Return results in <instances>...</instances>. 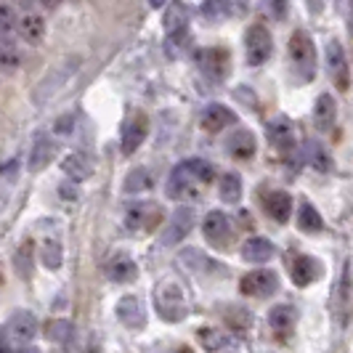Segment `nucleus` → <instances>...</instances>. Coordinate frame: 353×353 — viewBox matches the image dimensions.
<instances>
[{
	"label": "nucleus",
	"instance_id": "f257e3e1",
	"mask_svg": "<svg viewBox=\"0 0 353 353\" xmlns=\"http://www.w3.org/2000/svg\"><path fill=\"white\" fill-rule=\"evenodd\" d=\"M154 308L165 321H181L189 314V295L186 287L176 276H168L154 287Z\"/></svg>",
	"mask_w": 353,
	"mask_h": 353
},
{
	"label": "nucleus",
	"instance_id": "f03ea898",
	"mask_svg": "<svg viewBox=\"0 0 353 353\" xmlns=\"http://www.w3.org/2000/svg\"><path fill=\"white\" fill-rule=\"evenodd\" d=\"M290 59H292V67L301 80L311 83L316 77V46H314V37L305 30H295L290 37Z\"/></svg>",
	"mask_w": 353,
	"mask_h": 353
},
{
	"label": "nucleus",
	"instance_id": "7ed1b4c3",
	"mask_svg": "<svg viewBox=\"0 0 353 353\" xmlns=\"http://www.w3.org/2000/svg\"><path fill=\"white\" fill-rule=\"evenodd\" d=\"M274 53V37L263 24H250L245 32V59L250 67H261Z\"/></svg>",
	"mask_w": 353,
	"mask_h": 353
},
{
	"label": "nucleus",
	"instance_id": "20e7f679",
	"mask_svg": "<svg viewBox=\"0 0 353 353\" xmlns=\"http://www.w3.org/2000/svg\"><path fill=\"white\" fill-rule=\"evenodd\" d=\"M202 234L215 250H226L234 242V226L231 218L221 210H210L202 221Z\"/></svg>",
	"mask_w": 353,
	"mask_h": 353
},
{
	"label": "nucleus",
	"instance_id": "39448f33",
	"mask_svg": "<svg viewBox=\"0 0 353 353\" xmlns=\"http://www.w3.org/2000/svg\"><path fill=\"white\" fill-rule=\"evenodd\" d=\"M162 218H165V212L157 202H133L125 210V226L133 231H149L157 229Z\"/></svg>",
	"mask_w": 353,
	"mask_h": 353
},
{
	"label": "nucleus",
	"instance_id": "423d86ee",
	"mask_svg": "<svg viewBox=\"0 0 353 353\" xmlns=\"http://www.w3.org/2000/svg\"><path fill=\"white\" fill-rule=\"evenodd\" d=\"M279 290V276L276 271L271 268H258V271H250L239 279V292L250 295V298H268Z\"/></svg>",
	"mask_w": 353,
	"mask_h": 353
},
{
	"label": "nucleus",
	"instance_id": "0eeeda50",
	"mask_svg": "<svg viewBox=\"0 0 353 353\" xmlns=\"http://www.w3.org/2000/svg\"><path fill=\"white\" fill-rule=\"evenodd\" d=\"M327 72H330L337 90L345 93L351 88V67H348V56H345V48L340 46V40L327 43Z\"/></svg>",
	"mask_w": 353,
	"mask_h": 353
},
{
	"label": "nucleus",
	"instance_id": "6e6552de",
	"mask_svg": "<svg viewBox=\"0 0 353 353\" xmlns=\"http://www.w3.org/2000/svg\"><path fill=\"white\" fill-rule=\"evenodd\" d=\"M194 221H196L194 208H189V205L178 208V210L170 215L168 229L162 231V245H178V242H183V239L189 236V231L194 229Z\"/></svg>",
	"mask_w": 353,
	"mask_h": 353
},
{
	"label": "nucleus",
	"instance_id": "1a4fd4ad",
	"mask_svg": "<svg viewBox=\"0 0 353 353\" xmlns=\"http://www.w3.org/2000/svg\"><path fill=\"white\" fill-rule=\"evenodd\" d=\"M199 181H196L192 173H189V168L181 162V165H176L173 168V173H170V178H168V196L170 199H192V196L199 194Z\"/></svg>",
	"mask_w": 353,
	"mask_h": 353
},
{
	"label": "nucleus",
	"instance_id": "9d476101",
	"mask_svg": "<svg viewBox=\"0 0 353 353\" xmlns=\"http://www.w3.org/2000/svg\"><path fill=\"white\" fill-rule=\"evenodd\" d=\"M196 61H199V67L202 72L210 77V80H223L231 70V56L226 48H202V51L196 53Z\"/></svg>",
	"mask_w": 353,
	"mask_h": 353
},
{
	"label": "nucleus",
	"instance_id": "9b49d317",
	"mask_svg": "<svg viewBox=\"0 0 353 353\" xmlns=\"http://www.w3.org/2000/svg\"><path fill=\"white\" fill-rule=\"evenodd\" d=\"M37 330H40V324H37V319L32 316L30 311H17L14 316L8 319V324H6L8 340H17L19 345L32 343L37 337Z\"/></svg>",
	"mask_w": 353,
	"mask_h": 353
},
{
	"label": "nucleus",
	"instance_id": "f8f14e48",
	"mask_svg": "<svg viewBox=\"0 0 353 353\" xmlns=\"http://www.w3.org/2000/svg\"><path fill=\"white\" fill-rule=\"evenodd\" d=\"M46 32H48V21L40 11H24L19 17L17 37H21L27 46H40L46 40Z\"/></svg>",
	"mask_w": 353,
	"mask_h": 353
},
{
	"label": "nucleus",
	"instance_id": "ddd939ff",
	"mask_svg": "<svg viewBox=\"0 0 353 353\" xmlns=\"http://www.w3.org/2000/svg\"><path fill=\"white\" fill-rule=\"evenodd\" d=\"M268 327H271V332L279 337V340L292 337L295 327H298V311L292 305H284V303L282 305H274L268 311Z\"/></svg>",
	"mask_w": 353,
	"mask_h": 353
},
{
	"label": "nucleus",
	"instance_id": "4468645a",
	"mask_svg": "<svg viewBox=\"0 0 353 353\" xmlns=\"http://www.w3.org/2000/svg\"><path fill=\"white\" fill-rule=\"evenodd\" d=\"M117 319L128 330H143L146 327V308L136 295H125L117 303Z\"/></svg>",
	"mask_w": 353,
	"mask_h": 353
},
{
	"label": "nucleus",
	"instance_id": "2eb2a0df",
	"mask_svg": "<svg viewBox=\"0 0 353 353\" xmlns=\"http://www.w3.org/2000/svg\"><path fill=\"white\" fill-rule=\"evenodd\" d=\"M226 152H229L234 159H250L258 152V139H255V133L248 130V128H236L229 139H226Z\"/></svg>",
	"mask_w": 353,
	"mask_h": 353
},
{
	"label": "nucleus",
	"instance_id": "dca6fc26",
	"mask_svg": "<svg viewBox=\"0 0 353 353\" xmlns=\"http://www.w3.org/2000/svg\"><path fill=\"white\" fill-rule=\"evenodd\" d=\"M265 133H268V141L274 143L276 149H292L295 146V128H292V120L284 117V114L268 120Z\"/></svg>",
	"mask_w": 353,
	"mask_h": 353
},
{
	"label": "nucleus",
	"instance_id": "f3484780",
	"mask_svg": "<svg viewBox=\"0 0 353 353\" xmlns=\"http://www.w3.org/2000/svg\"><path fill=\"white\" fill-rule=\"evenodd\" d=\"M321 271H324V265L314 255H298L290 274H292V282L298 287H308V284H314L321 276Z\"/></svg>",
	"mask_w": 353,
	"mask_h": 353
},
{
	"label": "nucleus",
	"instance_id": "a211bd4d",
	"mask_svg": "<svg viewBox=\"0 0 353 353\" xmlns=\"http://www.w3.org/2000/svg\"><path fill=\"white\" fill-rule=\"evenodd\" d=\"M234 123H236V114L223 104H210L205 106V112H202V128L208 133H221V130H226Z\"/></svg>",
	"mask_w": 353,
	"mask_h": 353
},
{
	"label": "nucleus",
	"instance_id": "6ab92c4d",
	"mask_svg": "<svg viewBox=\"0 0 353 353\" xmlns=\"http://www.w3.org/2000/svg\"><path fill=\"white\" fill-rule=\"evenodd\" d=\"M149 133V123L143 114H136L130 123H125L123 128V154H136V149L146 141Z\"/></svg>",
	"mask_w": 353,
	"mask_h": 353
},
{
	"label": "nucleus",
	"instance_id": "aec40b11",
	"mask_svg": "<svg viewBox=\"0 0 353 353\" xmlns=\"http://www.w3.org/2000/svg\"><path fill=\"white\" fill-rule=\"evenodd\" d=\"M242 261H248V263H268L271 258H274V242L271 239H265V236H252L248 239L245 245H242Z\"/></svg>",
	"mask_w": 353,
	"mask_h": 353
},
{
	"label": "nucleus",
	"instance_id": "412c9836",
	"mask_svg": "<svg viewBox=\"0 0 353 353\" xmlns=\"http://www.w3.org/2000/svg\"><path fill=\"white\" fill-rule=\"evenodd\" d=\"M263 208L276 223H287L292 215V196H290V192H268L263 199Z\"/></svg>",
	"mask_w": 353,
	"mask_h": 353
},
{
	"label": "nucleus",
	"instance_id": "4be33fe9",
	"mask_svg": "<svg viewBox=\"0 0 353 353\" xmlns=\"http://www.w3.org/2000/svg\"><path fill=\"white\" fill-rule=\"evenodd\" d=\"M106 276L117 284H128L139 276V265H136L133 258H128V255H114L109 261V265H106Z\"/></svg>",
	"mask_w": 353,
	"mask_h": 353
},
{
	"label": "nucleus",
	"instance_id": "5701e85b",
	"mask_svg": "<svg viewBox=\"0 0 353 353\" xmlns=\"http://www.w3.org/2000/svg\"><path fill=\"white\" fill-rule=\"evenodd\" d=\"M196 340H199V345L205 351H231V348H239V343H234L231 335L215 330V327H202L196 332Z\"/></svg>",
	"mask_w": 353,
	"mask_h": 353
},
{
	"label": "nucleus",
	"instance_id": "b1692460",
	"mask_svg": "<svg viewBox=\"0 0 353 353\" xmlns=\"http://www.w3.org/2000/svg\"><path fill=\"white\" fill-rule=\"evenodd\" d=\"M337 120V104L330 93H321L314 104V123L319 130H332V125Z\"/></svg>",
	"mask_w": 353,
	"mask_h": 353
},
{
	"label": "nucleus",
	"instance_id": "393cba45",
	"mask_svg": "<svg viewBox=\"0 0 353 353\" xmlns=\"http://www.w3.org/2000/svg\"><path fill=\"white\" fill-rule=\"evenodd\" d=\"M348 301H351V263H343V274L335 284V295H332V311L335 316H343L348 311Z\"/></svg>",
	"mask_w": 353,
	"mask_h": 353
},
{
	"label": "nucleus",
	"instance_id": "a878e982",
	"mask_svg": "<svg viewBox=\"0 0 353 353\" xmlns=\"http://www.w3.org/2000/svg\"><path fill=\"white\" fill-rule=\"evenodd\" d=\"M61 170H64V176L74 181V183H80V181H88L90 173H93V168H90V162L83 154H67L64 162H61Z\"/></svg>",
	"mask_w": 353,
	"mask_h": 353
},
{
	"label": "nucleus",
	"instance_id": "bb28decb",
	"mask_svg": "<svg viewBox=\"0 0 353 353\" xmlns=\"http://www.w3.org/2000/svg\"><path fill=\"white\" fill-rule=\"evenodd\" d=\"M53 157H56V143H53V139H48V136L37 139L35 146H32V154H30V170H43Z\"/></svg>",
	"mask_w": 353,
	"mask_h": 353
},
{
	"label": "nucleus",
	"instance_id": "cd10ccee",
	"mask_svg": "<svg viewBox=\"0 0 353 353\" xmlns=\"http://www.w3.org/2000/svg\"><path fill=\"white\" fill-rule=\"evenodd\" d=\"M242 192H245V186H242V176H236V173H226V176H221L218 194H221V199H223L226 205H236V202H242Z\"/></svg>",
	"mask_w": 353,
	"mask_h": 353
},
{
	"label": "nucleus",
	"instance_id": "c85d7f7f",
	"mask_svg": "<svg viewBox=\"0 0 353 353\" xmlns=\"http://www.w3.org/2000/svg\"><path fill=\"white\" fill-rule=\"evenodd\" d=\"M154 186V176L149 168H136L125 176V192L128 194H139V192H149Z\"/></svg>",
	"mask_w": 353,
	"mask_h": 353
},
{
	"label": "nucleus",
	"instance_id": "c756f323",
	"mask_svg": "<svg viewBox=\"0 0 353 353\" xmlns=\"http://www.w3.org/2000/svg\"><path fill=\"white\" fill-rule=\"evenodd\" d=\"M298 226H301L305 234H319V231L324 229V221H321V215L319 210L311 205V202H301V210H298Z\"/></svg>",
	"mask_w": 353,
	"mask_h": 353
},
{
	"label": "nucleus",
	"instance_id": "7c9ffc66",
	"mask_svg": "<svg viewBox=\"0 0 353 353\" xmlns=\"http://www.w3.org/2000/svg\"><path fill=\"white\" fill-rule=\"evenodd\" d=\"M21 67V56H19L17 46L6 37H0V72L3 74H14Z\"/></svg>",
	"mask_w": 353,
	"mask_h": 353
},
{
	"label": "nucleus",
	"instance_id": "2f4dec72",
	"mask_svg": "<svg viewBox=\"0 0 353 353\" xmlns=\"http://www.w3.org/2000/svg\"><path fill=\"white\" fill-rule=\"evenodd\" d=\"M19 32V14L14 6L8 3H0V37L6 40H14Z\"/></svg>",
	"mask_w": 353,
	"mask_h": 353
},
{
	"label": "nucleus",
	"instance_id": "473e14b6",
	"mask_svg": "<svg viewBox=\"0 0 353 353\" xmlns=\"http://www.w3.org/2000/svg\"><path fill=\"white\" fill-rule=\"evenodd\" d=\"M40 258H43V265H46V268L56 271V268L61 265V261H64V250H61V245H59L56 239H46L43 248H40Z\"/></svg>",
	"mask_w": 353,
	"mask_h": 353
},
{
	"label": "nucleus",
	"instance_id": "72a5a7b5",
	"mask_svg": "<svg viewBox=\"0 0 353 353\" xmlns=\"http://www.w3.org/2000/svg\"><path fill=\"white\" fill-rule=\"evenodd\" d=\"M305 154L311 157L314 162V168H316L319 173H327V170H332V159L327 154V149L321 146L319 141H308L305 143Z\"/></svg>",
	"mask_w": 353,
	"mask_h": 353
},
{
	"label": "nucleus",
	"instance_id": "f704fd0d",
	"mask_svg": "<svg viewBox=\"0 0 353 353\" xmlns=\"http://www.w3.org/2000/svg\"><path fill=\"white\" fill-rule=\"evenodd\" d=\"M183 165L189 168V173L199 181V183H210L212 178H215V170H212V165L208 159H183Z\"/></svg>",
	"mask_w": 353,
	"mask_h": 353
},
{
	"label": "nucleus",
	"instance_id": "c9c22d12",
	"mask_svg": "<svg viewBox=\"0 0 353 353\" xmlns=\"http://www.w3.org/2000/svg\"><path fill=\"white\" fill-rule=\"evenodd\" d=\"M46 332H48V337L56 340V343H67L72 337V324L64 321V319H53V321L46 324Z\"/></svg>",
	"mask_w": 353,
	"mask_h": 353
},
{
	"label": "nucleus",
	"instance_id": "e433bc0d",
	"mask_svg": "<svg viewBox=\"0 0 353 353\" xmlns=\"http://www.w3.org/2000/svg\"><path fill=\"white\" fill-rule=\"evenodd\" d=\"M186 24H189V19H186V8H183L181 3H173V6L168 8V14H165V30L170 32V30L186 27Z\"/></svg>",
	"mask_w": 353,
	"mask_h": 353
},
{
	"label": "nucleus",
	"instance_id": "4c0bfd02",
	"mask_svg": "<svg viewBox=\"0 0 353 353\" xmlns=\"http://www.w3.org/2000/svg\"><path fill=\"white\" fill-rule=\"evenodd\" d=\"M231 327H234V332H242V330H248L250 324H252V316H250L248 308H231V314L226 316Z\"/></svg>",
	"mask_w": 353,
	"mask_h": 353
},
{
	"label": "nucleus",
	"instance_id": "58836bf2",
	"mask_svg": "<svg viewBox=\"0 0 353 353\" xmlns=\"http://www.w3.org/2000/svg\"><path fill=\"white\" fill-rule=\"evenodd\" d=\"M17 265H19V274H24V276H30V274H32V263H30V245L19 248Z\"/></svg>",
	"mask_w": 353,
	"mask_h": 353
},
{
	"label": "nucleus",
	"instance_id": "ea45409f",
	"mask_svg": "<svg viewBox=\"0 0 353 353\" xmlns=\"http://www.w3.org/2000/svg\"><path fill=\"white\" fill-rule=\"evenodd\" d=\"M265 6H268V14L274 19H284L287 17V8H290L287 0H265Z\"/></svg>",
	"mask_w": 353,
	"mask_h": 353
},
{
	"label": "nucleus",
	"instance_id": "a19ab883",
	"mask_svg": "<svg viewBox=\"0 0 353 353\" xmlns=\"http://www.w3.org/2000/svg\"><path fill=\"white\" fill-rule=\"evenodd\" d=\"M205 14L210 19H218L221 14H229V11H226V0H208V3H205Z\"/></svg>",
	"mask_w": 353,
	"mask_h": 353
},
{
	"label": "nucleus",
	"instance_id": "79ce46f5",
	"mask_svg": "<svg viewBox=\"0 0 353 353\" xmlns=\"http://www.w3.org/2000/svg\"><path fill=\"white\" fill-rule=\"evenodd\" d=\"M72 128H74V114H61L59 120H56V125H53V130L61 136H67V133H72Z\"/></svg>",
	"mask_w": 353,
	"mask_h": 353
},
{
	"label": "nucleus",
	"instance_id": "37998d69",
	"mask_svg": "<svg viewBox=\"0 0 353 353\" xmlns=\"http://www.w3.org/2000/svg\"><path fill=\"white\" fill-rule=\"evenodd\" d=\"M35 3H40V6H43V11H56V8H59L64 0H35Z\"/></svg>",
	"mask_w": 353,
	"mask_h": 353
},
{
	"label": "nucleus",
	"instance_id": "c03bdc74",
	"mask_svg": "<svg viewBox=\"0 0 353 353\" xmlns=\"http://www.w3.org/2000/svg\"><path fill=\"white\" fill-rule=\"evenodd\" d=\"M305 3H308L311 14H321V8H324V0H305Z\"/></svg>",
	"mask_w": 353,
	"mask_h": 353
},
{
	"label": "nucleus",
	"instance_id": "a18cd8bd",
	"mask_svg": "<svg viewBox=\"0 0 353 353\" xmlns=\"http://www.w3.org/2000/svg\"><path fill=\"white\" fill-rule=\"evenodd\" d=\"M0 351H11V343H8V335L0 332Z\"/></svg>",
	"mask_w": 353,
	"mask_h": 353
},
{
	"label": "nucleus",
	"instance_id": "49530a36",
	"mask_svg": "<svg viewBox=\"0 0 353 353\" xmlns=\"http://www.w3.org/2000/svg\"><path fill=\"white\" fill-rule=\"evenodd\" d=\"M59 194L67 196V199H74V196H77V192H70V189H64V186H61V192H59Z\"/></svg>",
	"mask_w": 353,
	"mask_h": 353
},
{
	"label": "nucleus",
	"instance_id": "de8ad7c7",
	"mask_svg": "<svg viewBox=\"0 0 353 353\" xmlns=\"http://www.w3.org/2000/svg\"><path fill=\"white\" fill-rule=\"evenodd\" d=\"M14 3H17V6H21V8H30L35 0H14Z\"/></svg>",
	"mask_w": 353,
	"mask_h": 353
},
{
	"label": "nucleus",
	"instance_id": "09e8293b",
	"mask_svg": "<svg viewBox=\"0 0 353 353\" xmlns=\"http://www.w3.org/2000/svg\"><path fill=\"white\" fill-rule=\"evenodd\" d=\"M165 3H168V0H149V6H152V8H162Z\"/></svg>",
	"mask_w": 353,
	"mask_h": 353
},
{
	"label": "nucleus",
	"instance_id": "8fccbe9b",
	"mask_svg": "<svg viewBox=\"0 0 353 353\" xmlns=\"http://www.w3.org/2000/svg\"><path fill=\"white\" fill-rule=\"evenodd\" d=\"M0 284H3V276H0Z\"/></svg>",
	"mask_w": 353,
	"mask_h": 353
}]
</instances>
